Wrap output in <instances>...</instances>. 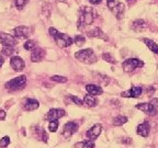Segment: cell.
Segmentation results:
<instances>
[{
    "mask_svg": "<svg viewBox=\"0 0 158 148\" xmlns=\"http://www.w3.org/2000/svg\"><path fill=\"white\" fill-rule=\"evenodd\" d=\"M49 34L53 36L55 43H56L59 47H62V48L70 46V45L73 44V42H74V39L69 36V35L65 34V33L58 32L54 27H51V29H49Z\"/></svg>",
    "mask_w": 158,
    "mask_h": 148,
    "instance_id": "cell-1",
    "label": "cell"
},
{
    "mask_svg": "<svg viewBox=\"0 0 158 148\" xmlns=\"http://www.w3.org/2000/svg\"><path fill=\"white\" fill-rule=\"evenodd\" d=\"M94 20V15L92 8L82 7L80 9V14H79V19H78V27H84L86 25L92 24Z\"/></svg>",
    "mask_w": 158,
    "mask_h": 148,
    "instance_id": "cell-2",
    "label": "cell"
},
{
    "mask_svg": "<svg viewBox=\"0 0 158 148\" xmlns=\"http://www.w3.org/2000/svg\"><path fill=\"white\" fill-rule=\"evenodd\" d=\"M27 84V76L22 75V76L15 77V78L11 79L8 82H6L5 87L9 91H17L20 89H23Z\"/></svg>",
    "mask_w": 158,
    "mask_h": 148,
    "instance_id": "cell-3",
    "label": "cell"
},
{
    "mask_svg": "<svg viewBox=\"0 0 158 148\" xmlns=\"http://www.w3.org/2000/svg\"><path fill=\"white\" fill-rule=\"evenodd\" d=\"M75 57L77 59H79L80 62L87 63V64H92V63L97 62V55L94 53L91 48H86L82 51H79L75 54Z\"/></svg>",
    "mask_w": 158,
    "mask_h": 148,
    "instance_id": "cell-4",
    "label": "cell"
},
{
    "mask_svg": "<svg viewBox=\"0 0 158 148\" xmlns=\"http://www.w3.org/2000/svg\"><path fill=\"white\" fill-rule=\"evenodd\" d=\"M143 66H144V63L137 58H128L122 64L123 70L125 72H132L136 68H141Z\"/></svg>",
    "mask_w": 158,
    "mask_h": 148,
    "instance_id": "cell-5",
    "label": "cell"
},
{
    "mask_svg": "<svg viewBox=\"0 0 158 148\" xmlns=\"http://www.w3.org/2000/svg\"><path fill=\"white\" fill-rule=\"evenodd\" d=\"M13 33H15V39H27L30 35L32 34V30H31L30 27L20 25V27H17L15 30H13Z\"/></svg>",
    "mask_w": 158,
    "mask_h": 148,
    "instance_id": "cell-6",
    "label": "cell"
},
{
    "mask_svg": "<svg viewBox=\"0 0 158 148\" xmlns=\"http://www.w3.org/2000/svg\"><path fill=\"white\" fill-rule=\"evenodd\" d=\"M66 115V112L65 110H62V109H52L47 112L46 116H45V120L47 121H57L60 117H64Z\"/></svg>",
    "mask_w": 158,
    "mask_h": 148,
    "instance_id": "cell-7",
    "label": "cell"
},
{
    "mask_svg": "<svg viewBox=\"0 0 158 148\" xmlns=\"http://www.w3.org/2000/svg\"><path fill=\"white\" fill-rule=\"evenodd\" d=\"M77 130H78V124L75 123V122H67L64 125V128H63V136L66 138L70 137L76 133Z\"/></svg>",
    "mask_w": 158,
    "mask_h": 148,
    "instance_id": "cell-8",
    "label": "cell"
},
{
    "mask_svg": "<svg viewBox=\"0 0 158 148\" xmlns=\"http://www.w3.org/2000/svg\"><path fill=\"white\" fill-rule=\"evenodd\" d=\"M10 65L12 67L15 72H22L25 67V63L21 57L19 56H12L10 59Z\"/></svg>",
    "mask_w": 158,
    "mask_h": 148,
    "instance_id": "cell-9",
    "label": "cell"
},
{
    "mask_svg": "<svg viewBox=\"0 0 158 148\" xmlns=\"http://www.w3.org/2000/svg\"><path fill=\"white\" fill-rule=\"evenodd\" d=\"M0 43L2 46H12L15 47L17 45V39L12 35H9L7 33L0 32Z\"/></svg>",
    "mask_w": 158,
    "mask_h": 148,
    "instance_id": "cell-10",
    "label": "cell"
},
{
    "mask_svg": "<svg viewBox=\"0 0 158 148\" xmlns=\"http://www.w3.org/2000/svg\"><path fill=\"white\" fill-rule=\"evenodd\" d=\"M21 105H22V109L24 110V111H34V110H36V109L39 108L40 103L37 100H35V99L27 98V99H24V100H23Z\"/></svg>",
    "mask_w": 158,
    "mask_h": 148,
    "instance_id": "cell-11",
    "label": "cell"
},
{
    "mask_svg": "<svg viewBox=\"0 0 158 148\" xmlns=\"http://www.w3.org/2000/svg\"><path fill=\"white\" fill-rule=\"evenodd\" d=\"M136 109L141 110V111H143L144 113L148 114V115H155V114H157V112H158V110H156V109L154 108L153 104H152L151 102L138 103L137 105H136Z\"/></svg>",
    "mask_w": 158,
    "mask_h": 148,
    "instance_id": "cell-12",
    "label": "cell"
},
{
    "mask_svg": "<svg viewBox=\"0 0 158 148\" xmlns=\"http://www.w3.org/2000/svg\"><path fill=\"white\" fill-rule=\"evenodd\" d=\"M101 131H102L101 124H94L91 128H89L86 135L90 141H94V139H97V138L99 137V135L101 134Z\"/></svg>",
    "mask_w": 158,
    "mask_h": 148,
    "instance_id": "cell-13",
    "label": "cell"
},
{
    "mask_svg": "<svg viewBox=\"0 0 158 148\" xmlns=\"http://www.w3.org/2000/svg\"><path fill=\"white\" fill-rule=\"evenodd\" d=\"M143 92V88L142 87H132L131 89H128L127 91L122 92L121 96L124 98H138Z\"/></svg>",
    "mask_w": 158,
    "mask_h": 148,
    "instance_id": "cell-14",
    "label": "cell"
},
{
    "mask_svg": "<svg viewBox=\"0 0 158 148\" xmlns=\"http://www.w3.org/2000/svg\"><path fill=\"white\" fill-rule=\"evenodd\" d=\"M45 56V51L41 47H34L32 49V54H31V60L34 63L42 62Z\"/></svg>",
    "mask_w": 158,
    "mask_h": 148,
    "instance_id": "cell-15",
    "label": "cell"
},
{
    "mask_svg": "<svg viewBox=\"0 0 158 148\" xmlns=\"http://www.w3.org/2000/svg\"><path fill=\"white\" fill-rule=\"evenodd\" d=\"M136 132H137L138 135L143 136V137H147L149 135V132H151V125L148 122H143L137 126Z\"/></svg>",
    "mask_w": 158,
    "mask_h": 148,
    "instance_id": "cell-16",
    "label": "cell"
},
{
    "mask_svg": "<svg viewBox=\"0 0 158 148\" xmlns=\"http://www.w3.org/2000/svg\"><path fill=\"white\" fill-rule=\"evenodd\" d=\"M87 35L90 37H98V39H103V41H108L109 39V37L106 35V33H104L100 27H94V29H92L91 31H89V32L87 33Z\"/></svg>",
    "mask_w": 158,
    "mask_h": 148,
    "instance_id": "cell-17",
    "label": "cell"
},
{
    "mask_svg": "<svg viewBox=\"0 0 158 148\" xmlns=\"http://www.w3.org/2000/svg\"><path fill=\"white\" fill-rule=\"evenodd\" d=\"M86 90L89 94L91 96H100V94L103 93V90L102 88H100L97 84H87L86 86Z\"/></svg>",
    "mask_w": 158,
    "mask_h": 148,
    "instance_id": "cell-18",
    "label": "cell"
},
{
    "mask_svg": "<svg viewBox=\"0 0 158 148\" xmlns=\"http://www.w3.org/2000/svg\"><path fill=\"white\" fill-rule=\"evenodd\" d=\"M124 11H125V6H124L123 2H118L115 7L112 9V12L114 13L116 19H121L124 14Z\"/></svg>",
    "mask_w": 158,
    "mask_h": 148,
    "instance_id": "cell-19",
    "label": "cell"
},
{
    "mask_svg": "<svg viewBox=\"0 0 158 148\" xmlns=\"http://www.w3.org/2000/svg\"><path fill=\"white\" fill-rule=\"evenodd\" d=\"M146 27H147V24H146L145 21L142 19L135 20L133 22V24H132V29H133L134 31H136V32H142Z\"/></svg>",
    "mask_w": 158,
    "mask_h": 148,
    "instance_id": "cell-20",
    "label": "cell"
},
{
    "mask_svg": "<svg viewBox=\"0 0 158 148\" xmlns=\"http://www.w3.org/2000/svg\"><path fill=\"white\" fill-rule=\"evenodd\" d=\"M84 103L87 106H89V108H94V106H96L98 104V100L94 96H91V94H87L84 98Z\"/></svg>",
    "mask_w": 158,
    "mask_h": 148,
    "instance_id": "cell-21",
    "label": "cell"
},
{
    "mask_svg": "<svg viewBox=\"0 0 158 148\" xmlns=\"http://www.w3.org/2000/svg\"><path fill=\"white\" fill-rule=\"evenodd\" d=\"M143 41H144V43L146 44V46H147L148 48L151 49V51L154 53V54H158V44H156V43L154 42L153 39H144Z\"/></svg>",
    "mask_w": 158,
    "mask_h": 148,
    "instance_id": "cell-22",
    "label": "cell"
},
{
    "mask_svg": "<svg viewBox=\"0 0 158 148\" xmlns=\"http://www.w3.org/2000/svg\"><path fill=\"white\" fill-rule=\"evenodd\" d=\"M94 141H82L75 144V148H94Z\"/></svg>",
    "mask_w": 158,
    "mask_h": 148,
    "instance_id": "cell-23",
    "label": "cell"
},
{
    "mask_svg": "<svg viewBox=\"0 0 158 148\" xmlns=\"http://www.w3.org/2000/svg\"><path fill=\"white\" fill-rule=\"evenodd\" d=\"M127 121H128V118L126 117V116L118 115L113 118V124L115 126H121V125H123V124L127 123Z\"/></svg>",
    "mask_w": 158,
    "mask_h": 148,
    "instance_id": "cell-24",
    "label": "cell"
},
{
    "mask_svg": "<svg viewBox=\"0 0 158 148\" xmlns=\"http://www.w3.org/2000/svg\"><path fill=\"white\" fill-rule=\"evenodd\" d=\"M102 58H103V60L110 63V64H116L115 58H114L110 53H103V54H102Z\"/></svg>",
    "mask_w": 158,
    "mask_h": 148,
    "instance_id": "cell-25",
    "label": "cell"
},
{
    "mask_svg": "<svg viewBox=\"0 0 158 148\" xmlns=\"http://www.w3.org/2000/svg\"><path fill=\"white\" fill-rule=\"evenodd\" d=\"M1 53H2L3 55H6V56H12V54L15 53V47H12V46H3Z\"/></svg>",
    "mask_w": 158,
    "mask_h": 148,
    "instance_id": "cell-26",
    "label": "cell"
},
{
    "mask_svg": "<svg viewBox=\"0 0 158 148\" xmlns=\"http://www.w3.org/2000/svg\"><path fill=\"white\" fill-rule=\"evenodd\" d=\"M74 42L78 46H82L86 43V37L82 36V35H76V37L74 39Z\"/></svg>",
    "mask_w": 158,
    "mask_h": 148,
    "instance_id": "cell-27",
    "label": "cell"
},
{
    "mask_svg": "<svg viewBox=\"0 0 158 148\" xmlns=\"http://www.w3.org/2000/svg\"><path fill=\"white\" fill-rule=\"evenodd\" d=\"M51 79H52L53 81L60 82V84H65V82L68 81V79H67L66 77H63V76H52L51 77Z\"/></svg>",
    "mask_w": 158,
    "mask_h": 148,
    "instance_id": "cell-28",
    "label": "cell"
},
{
    "mask_svg": "<svg viewBox=\"0 0 158 148\" xmlns=\"http://www.w3.org/2000/svg\"><path fill=\"white\" fill-rule=\"evenodd\" d=\"M23 46H24V48L27 49V51H32V49L35 47V41L29 39V41H27V42L24 43Z\"/></svg>",
    "mask_w": 158,
    "mask_h": 148,
    "instance_id": "cell-29",
    "label": "cell"
},
{
    "mask_svg": "<svg viewBox=\"0 0 158 148\" xmlns=\"http://www.w3.org/2000/svg\"><path fill=\"white\" fill-rule=\"evenodd\" d=\"M27 2H29V0H15V7L19 10H22Z\"/></svg>",
    "mask_w": 158,
    "mask_h": 148,
    "instance_id": "cell-30",
    "label": "cell"
},
{
    "mask_svg": "<svg viewBox=\"0 0 158 148\" xmlns=\"http://www.w3.org/2000/svg\"><path fill=\"white\" fill-rule=\"evenodd\" d=\"M48 128H49V131L51 132H56L57 131V128H58V122L57 121H51L48 124Z\"/></svg>",
    "mask_w": 158,
    "mask_h": 148,
    "instance_id": "cell-31",
    "label": "cell"
},
{
    "mask_svg": "<svg viewBox=\"0 0 158 148\" xmlns=\"http://www.w3.org/2000/svg\"><path fill=\"white\" fill-rule=\"evenodd\" d=\"M9 144H10L9 136H5V137H2V138H1V141H0V147L5 148V147H7Z\"/></svg>",
    "mask_w": 158,
    "mask_h": 148,
    "instance_id": "cell-32",
    "label": "cell"
},
{
    "mask_svg": "<svg viewBox=\"0 0 158 148\" xmlns=\"http://www.w3.org/2000/svg\"><path fill=\"white\" fill-rule=\"evenodd\" d=\"M69 98H70V100H73V102H74L75 104H77V105L81 106L82 103H84V101H82L81 99H79L78 97L76 96H69Z\"/></svg>",
    "mask_w": 158,
    "mask_h": 148,
    "instance_id": "cell-33",
    "label": "cell"
},
{
    "mask_svg": "<svg viewBox=\"0 0 158 148\" xmlns=\"http://www.w3.org/2000/svg\"><path fill=\"white\" fill-rule=\"evenodd\" d=\"M116 3L118 2H116L115 0H106V7H108L110 10L113 9V8L116 6Z\"/></svg>",
    "mask_w": 158,
    "mask_h": 148,
    "instance_id": "cell-34",
    "label": "cell"
},
{
    "mask_svg": "<svg viewBox=\"0 0 158 148\" xmlns=\"http://www.w3.org/2000/svg\"><path fill=\"white\" fill-rule=\"evenodd\" d=\"M151 103L153 104V106L156 109V110H158V99H157V98H154V99H152Z\"/></svg>",
    "mask_w": 158,
    "mask_h": 148,
    "instance_id": "cell-35",
    "label": "cell"
},
{
    "mask_svg": "<svg viewBox=\"0 0 158 148\" xmlns=\"http://www.w3.org/2000/svg\"><path fill=\"white\" fill-rule=\"evenodd\" d=\"M5 118H6V112L3 111V110H0V120L3 121Z\"/></svg>",
    "mask_w": 158,
    "mask_h": 148,
    "instance_id": "cell-36",
    "label": "cell"
},
{
    "mask_svg": "<svg viewBox=\"0 0 158 148\" xmlns=\"http://www.w3.org/2000/svg\"><path fill=\"white\" fill-rule=\"evenodd\" d=\"M101 1H102V0H89V2L92 3V5H99Z\"/></svg>",
    "mask_w": 158,
    "mask_h": 148,
    "instance_id": "cell-37",
    "label": "cell"
},
{
    "mask_svg": "<svg viewBox=\"0 0 158 148\" xmlns=\"http://www.w3.org/2000/svg\"><path fill=\"white\" fill-rule=\"evenodd\" d=\"M131 141H132L131 138H125V139H124V141H122V142H123L124 144H131L132 143Z\"/></svg>",
    "mask_w": 158,
    "mask_h": 148,
    "instance_id": "cell-38",
    "label": "cell"
},
{
    "mask_svg": "<svg viewBox=\"0 0 158 148\" xmlns=\"http://www.w3.org/2000/svg\"><path fill=\"white\" fill-rule=\"evenodd\" d=\"M3 62H5V60H3V57L0 56V67H1L3 65Z\"/></svg>",
    "mask_w": 158,
    "mask_h": 148,
    "instance_id": "cell-39",
    "label": "cell"
},
{
    "mask_svg": "<svg viewBox=\"0 0 158 148\" xmlns=\"http://www.w3.org/2000/svg\"><path fill=\"white\" fill-rule=\"evenodd\" d=\"M126 1H127L128 5H132V1H133V0H126Z\"/></svg>",
    "mask_w": 158,
    "mask_h": 148,
    "instance_id": "cell-40",
    "label": "cell"
}]
</instances>
